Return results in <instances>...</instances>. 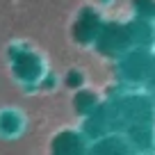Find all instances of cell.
Masks as SVG:
<instances>
[{
  "label": "cell",
  "mask_w": 155,
  "mask_h": 155,
  "mask_svg": "<svg viewBox=\"0 0 155 155\" xmlns=\"http://www.w3.org/2000/svg\"><path fill=\"white\" fill-rule=\"evenodd\" d=\"M87 155H137L135 146L123 137H103L87 150Z\"/></svg>",
  "instance_id": "6da1fadb"
},
{
  "label": "cell",
  "mask_w": 155,
  "mask_h": 155,
  "mask_svg": "<svg viewBox=\"0 0 155 155\" xmlns=\"http://www.w3.org/2000/svg\"><path fill=\"white\" fill-rule=\"evenodd\" d=\"M53 155H87V146H84L82 137L73 130H64L62 135L55 139Z\"/></svg>",
  "instance_id": "7a4b0ae2"
},
{
  "label": "cell",
  "mask_w": 155,
  "mask_h": 155,
  "mask_svg": "<svg viewBox=\"0 0 155 155\" xmlns=\"http://www.w3.org/2000/svg\"><path fill=\"white\" fill-rule=\"evenodd\" d=\"M21 128V119L14 116V112H5L0 116V132L2 135H16Z\"/></svg>",
  "instance_id": "3957f363"
}]
</instances>
